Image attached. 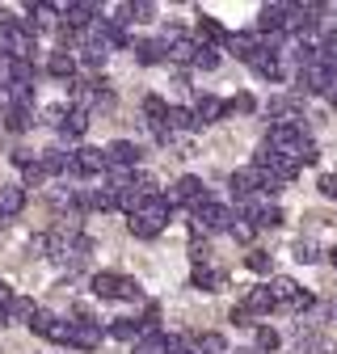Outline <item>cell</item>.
<instances>
[{"label":"cell","mask_w":337,"mask_h":354,"mask_svg":"<svg viewBox=\"0 0 337 354\" xmlns=\"http://www.w3.org/2000/svg\"><path fill=\"white\" fill-rule=\"evenodd\" d=\"M34 51V34L26 30V21H9L0 30V55L5 59H30Z\"/></svg>","instance_id":"6da1fadb"},{"label":"cell","mask_w":337,"mask_h":354,"mask_svg":"<svg viewBox=\"0 0 337 354\" xmlns=\"http://www.w3.org/2000/svg\"><path fill=\"white\" fill-rule=\"evenodd\" d=\"M300 84L308 88V93H320V97H329L333 88H337V68H329V64H308L304 72H300Z\"/></svg>","instance_id":"7a4b0ae2"},{"label":"cell","mask_w":337,"mask_h":354,"mask_svg":"<svg viewBox=\"0 0 337 354\" xmlns=\"http://www.w3.org/2000/svg\"><path fill=\"white\" fill-rule=\"evenodd\" d=\"M30 329L38 333V337H47V342H72V321H64V317H55V313H34V321H30Z\"/></svg>","instance_id":"3957f363"},{"label":"cell","mask_w":337,"mask_h":354,"mask_svg":"<svg viewBox=\"0 0 337 354\" xmlns=\"http://www.w3.org/2000/svg\"><path fill=\"white\" fill-rule=\"evenodd\" d=\"M106 152V169H135L139 165V144H131V140H114L110 148H102Z\"/></svg>","instance_id":"277c9868"},{"label":"cell","mask_w":337,"mask_h":354,"mask_svg":"<svg viewBox=\"0 0 337 354\" xmlns=\"http://www.w3.org/2000/svg\"><path fill=\"white\" fill-rule=\"evenodd\" d=\"M72 173H76V177L106 173V152H102V148H89V144L76 148V152H72Z\"/></svg>","instance_id":"5b68a950"},{"label":"cell","mask_w":337,"mask_h":354,"mask_svg":"<svg viewBox=\"0 0 337 354\" xmlns=\"http://www.w3.org/2000/svg\"><path fill=\"white\" fill-rule=\"evenodd\" d=\"M68 346H76V350H97V346H102V325H97L93 317L72 321V342H68Z\"/></svg>","instance_id":"8992f818"},{"label":"cell","mask_w":337,"mask_h":354,"mask_svg":"<svg viewBox=\"0 0 337 354\" xmlns=\"http://www.w3.org/2000/svg\"><path fill=\"white\" fill-rule=\"evenodd\" d=\"M194 114H198V122L206 127V122H220V118H228V114H232V106H228V102H220V97H211V93H198V102H194Z\"/></svg>","instance_id":"52a82bcc"},{"label":"cell","mask_w":337,"mask_h":354,"mask_svg":"<svg viewBox=\"0 0 337 354\" xmlns=\"http://www.w3.org/2000/svg\"><path fill=\"white\" fill-rule=\"evenodd\" d=\"M258 47H262V38L253 34V30H236V34H228V51H232L236 59H244V64L258 55Z\"/></svg>","instance_id":"ba28073f"},{"label":"cell","mask_w":337,"mask_h":354,"mask_svg":"<svg viewBox=\"0 0 337 354\" xmlns=\"http://www.w3.org/2000/svg\"><path fill=\"white\" fill-rule=\"evenodd\" d=\"M228 190L244 203V198H253V194H258V173H253V169H236L232 177H228Z\"/></svg>","instance_id":"9c48e42d"},{"label":"cell","mask_w":337,"mask_h":354,"mask_svg":"<svg viewBox=\"0 0 337 354\" xmlns=\"http://www.w3.org/2000/svg\"><path fill=\"white\" fill-rule=\"evenodd\" d=\"M21 207H26V190L21 186H0V219L21 215Z\"/></svg>","instance_id":"30bf717a"},{"label":"cell","mask_w":337,"mask_h":354,"mask_svg":"<svg viewBox=\"0 0 337 354\" xmlns=\"http://www.w3.org/2000/svg\"><path fill=\"white\" fill-rule=\"evenodd\" d=\"M168 131H198L202 122H198V114L190 110V106H168Z\"/></svg>","instance_id":"8fae6325"},{"label":"cell","mask_w":337,"mask_h":354,"mask_svg":"<svg viewBox=\"0 0 337 354\" xmlns=\"http://www.w3.org/2000/svg\"><path fill=\"white\" fill-rule=\"evenodd\" d=\"M34 313H38V304H34L30 295H13V304L5 308V321H21V325H30Z\"/></svg>","instance_id":"7c38bea8"},{"label":"cell","mask_w":337,"mask_h":354,"mask_svg":"<svg viewBox=\"0 0 337 354\" xmlns=\"http://www.w3.org/2000/svg\"><path fill=\"white\" fill-rule=\"evenodd\" d=\"M198 38H202V47H220V42H228V30L215 17H198Z\"/></svg>","instance_id":"4fadbf2b"},{"label":"cell","mask_w":337,"mask_h":354,"mask_svg":"<svg viewBox=\"0 0 337 354\" xmlns=\"http://www.w3.org/2000/svg\"><path fill=\"white\" fill-rule=\"evenodd\" d=\"M168 59H177V64H194V55H198V38H190V34H182L177 42H168Z\"/></svg>","instance_id":"5bb4252c"},{"label":"cell","mask_w":337,"mask_h":354,"mask_svg":"<svg viewBox=\"0 0 337 354\" xmlns=\"http://www.w3.org/2000/svg\"><path fill=\"white\" fill-rule=\"evenodd\" d=\"M164 55H168V51H164L160 38H139V42H135V59H139V64H160Z\"/></svg>","instance_id":"9a60e30c"},{"label":"cell","mask_w":337,"mask_h":354,"mask_svg":"<svg viewBox=\"0 0 337 354\" xmlns=\"http://www.w3.org/2000/svg\"><path fill=\"white\" fill-rule=\"evenodd\" d=\"M47 72H51L55 80H76V59H72L68 51H55V55L47 59Z\"/></svg>","instance_id":"2e32d148"},{"label":"cell","mask_w":337,"mask_h":354,"mask_svg":"<svg viewBox=\"0 0 337 354\" xmlns=\"http://www.w3.org/2000/svg\"><path fill=\"white\" fill-rule=\"evenodd\" d=\"M42 169H47V177H51V173H72V152L47 148V152H42Z\"/></svg>","instance_id":"e0dca14e"},{"label":"cell","mask_w":337,"mask_h":354,"mask_svg":"<svg viewBox=\"0 0 337 354\" xmlns=\"http://www.w3.org/2000/svg\"><path fill=\"white\" fill-rule=\"evenodd\" d=\"M190 287H198V291H220V287H224V274H215L211 266H194Z\"/></svg>","instance_id":"ac0fdd59"},{"label":"cell","mask_w":337,"mask_h":354,"mask_svg":"<svg viewBox=\"0 0 337 354\" xmlns=\"http://www.w3.org/2000/svg\"><path fill=\"white\" fill-rule=\"evenodd\" d=\"M244 308H249V313H253V317H258V313H270V308H278V304H274V295H270V287H253V291L244 295Z\"/></svg>","instance_id":"d6986e66"},{"label":"cell","mask_w":337,"mask_h":354,"mask_svg":"<svg viewBox=\"0 0 337 354\" xmlns=\"http://www.w3.org/2000/svg\"><path fill=\"white\" fill-rule=\"evenodd\" d=\"M258 30H266V34H282V5H262V13H258Z\"/></svg>","instance_id":"ffe728a7"},{"label":"cell","mask_w":337,"mask_h":354,"mask_svg":"<svg viewBox=\"0 0 337 354\" xmlns=\"http://www.w3.org/2000/svg\"><path fill=\"white\" fill-rule=\"evenodd\" d=\"M9 84H21V88H34V64L30 59H9Z\"/></svg>","instance_id":"44dd1931"},{"label":"cell","mask_w":337,"mask_h":354,"mask_svg":"<svg viewBox=\"0 0 337 354\" xmlns=\"http://www.w3.org/2000/svg\"><path fill=\"white\" fill-rule=\"evenodd\" d=\"M84 127H89V114L76 110V106H72V110H68V118L59 122V131H64L68 140H80V136H84Z\"/></svg>","instance_id":"7402d4cb"},{"label":"cell","mask_w":337,"mask_h":354,"mask_svg":"<svg viewBox=\"0 0 337 354\" xmlns=\"http://www.w3.org/2000/svg\"><path fill=\"white\" fill-rule=\"evenodd\" d=\"M118 274H110V270H102V274H93V295L97 299H118Z\"/></svg>","instance_id":"603a6c76"},{"label":"cell","mask_w":337,"mask_h":354,"mask_svg":"<svg viewBox=\"0 0 337 354\" xmlns=\"http://www.w3.org/2000/svg\"><path fill=\"white\" fill-rule=\"evenodd\" d=\"M244 266H249L253 274H274V257H270L266 249H249V253H244Z\"/></svg>","instance_id":"cb8c5ba5"},{"label":"cell","mask_w":337,"mask_h":354,"mask_svg":"<svg viewBox=\"0 0 337 354\" xmlns=\"http://www.w3.org/2000/svg\"><path fill=\"white\" fill-rule=\"evenodd\" d=\"M144 114H148V127H160V122L168 118V102L156 97V93H148V97H144Z\"/></svg>","instance_id":"d4e9b609"},{"label":"cell","mask_w":337,"mask_h":354,"mask_svg":"<svg viewBox=\"0 0 337 354\" xmlns=\"http://www.w3.org/2000/svg\"><path fill=\"white\" fill-rule=\"evenodd\" d=\"M135 354H164V333L160 329H144L135 342Z\"/></svg>","instance_id":"484cf974"},{"label":"cell","mask_w":337,"mask_h":354,"mask_svg":"<svg viewBox=\"0 0 337 354\" xmlns=\"http://www.w3.org/2000/svg\"><path fill=\"white\" fill-rule=\"evenodd\" d=\"M316 59H320V64H329V68H337V30H325V34H320Z\"/></svg>","instance_id":"4316f807"},{"label":"cell","mask_w":337,"mask_h":354,"mask_svg":"<svg viewBox=\"0 0 337 354\" xmlns=\"http://www.w3.org/2000/svg\"><path fill=\"white\" fill-rule=\"evenodd\" d=\"M126 228H131V236H139V241H152L160 232V224L148 219V215H131V219H126Z\"/></svg>","instance_id":"83f0119b"},{"label":"cell","mask_w":337,"mask_h":354,"mask_svg":"<svg viewBox=\"0 0 337 354\" xmlns=\"http://www.w3.org/2000/svg\"><path fill=\"white\" fill-rule=\"evenodd\" d=\"M198 354H228V337L224 333H198Z\"/></svg>","instance_id":"f1b7e54d"},{"label":"cell","mask_w":337,"mask_h":354,"mask_svg":"<svg viewBox=\"0 0 337 354\" xmlns=\"http://www.w3.org/2000/svg\"><path fill=\"white\" fill-rule=\"evenodd\" d=\"M253 346H258L262 354H270V350H278V346H282V337H278L270 325H258V329H253Z\"/></svg>","instance_id":"f546056e"},{"label":"cell","mask_w":337,"mask_h":354,"mask_svg":"<svg viewBox=\"0 0 337 354\" xmlns=\"http://www.w3.org/2000/svg\"><path fill=\"white\" fill-rule=\"evenodd\" d=\"M144 198H148V194H144L139 186H131V190H122V194H118V211H126V215H139Z\"/></svg>","instance_id":"4dcf8cb0"},{"label":"cell","mask_w":337,"mask_h":354,"mask_svg":"<svg viewBox=\"0 0 337 354\" xmlns=\"http://www.w3.org/2000/svg\"><path fill=\"white\" fill-rule=\"evenodd\" d=\"M30 122H34L30 106H9V110H5V127H9V131H26Z\"/></svg>","instance_id":"1f68e13d"},{"label":"cell","mask_w":337,"mask_h":354,"mask_svg":"<svg viewBox=\"0 0 337 354\" xmlns=\"http://www.w3.org/2000/svg\"><path fill=\"white\" fill-rule=\"evenodd\" d=\"M194 68H198V72H215V68H220V47H202V42H198Z\"/></svg>","instance_id":"d6a6232c"},{"label":"cell","mask_w":337,"mask_h":354,"mask_svg":"<svg viewBox=\"0 0 337 354\" xmlns=\"http://www.w3.org/2000/svg\"><path fill=\"white\" fill-rule=\"evenodd\" d=\"M139 321H114L110 325V337H118V342H139Z\"/></svg>","instance_id":"836d02e7"},{"label":"cell","mask_w":337,"mask_h":354,"mask_svg":"<svg viewBox=\"0 0 337 354\" xmlns=\"http://www.w3.org/2000/svg\"><path fill=\"white\" fill-rule=\"evenodd\" d=\"M93 194V207L97 211H118V194L110 190V186H102V190H89Z\"/></svg>","instance_id":"e575fe53"},{"label":"cell","mask_w":337,"mask_h":354,"mask_svg":"<svg viewBox=\"0 0 337 354\" xmlns=\"http://www.w3.org/2000/svg\"><path fill=\"white\" fill-rule=\"evenodd\" d=\"M190 337L186 333H164V354H190Z\"/></svg>","instance_id":"d590c367"},{"label":"cell","mask_w":337,"mask_h":354,"mask_svg":"<svg viewBox=\"0 0 337 354\" xmlns=\"http://www.w3.org/2000/svg\"><path fill=\"white\" fill-rule=\"evenodd\" d=\"M295 287H300V283H291V279H274V283H270V295H274V304H287V299L295 295Z\"/></svg>","instance_id":"8d00e7d4"},{"label":"cell","mask_w":337,"mask_h":354,"mask_svg":"<svg viewBox=\"0 0 337 354\" xmlns=\"http://www.w3.org/2000/svg\"><path fill=\"white\" fill-rule=\"evenodd\" d=\"M21 182H26V186H42V182H47V169H42V160H34V165L21 169Z\"/></svg>","instance_id":"74e56055"},{"label":"cell","mask_w":337,"mask_h":354,"mask_svg":"<svg viewBox=\"0 0 337 354\" xmlns=\"http://www.w3.org/2000/svg\"><path fill=\"white\" fill-rule=\"evenodd\" d=\"M287 304L295 308V313H308V308H316V295H312V291H304V287H295V295H291Z\"/></svg>","instance_id":"f35d334b"},{"label":"cell","mask_w":337,"mask_h":354,"mask_svg":"<svg viewBox=\"0 0 337 354\" xmlns=\"http://www.w3.org/2000/svg\"><path fill=\"white\" fill-rule=\"evenodd\" d=\"M228 232H232V236H236L240 245H249V241H253V232H258V228H253V224H249V219H240V215H236V219H232V228H228Z\"/></svg>","instance_id":"ab89813d"},{"label":"cell","mask_w":337,"mask_h":354,"mask_svg":"<svg viewBox=\"0 0 337 354\" xmlns=\"http://www.w3.org/2000/svg\"><path fill=\"white\" fill-rule=\"evenodd\" d=\"M84 64H89V68L106 64V47H102V42H84Z\"/></svg>","instance_id":"60d3db41"},{"label":"cell","mask_w":337,"mask_h":354,"mask_svg":"<svg viewBox=\"0 0 337 354\" xmlns=\"http://www.w3.org/2000/svg\"><path fill=\"white\" fill-rule=\"evenodd\" d=\"M228 106H232V114H253V110H258V97H253V93H236Z\"/></svg>","instance_id":"b9f144b4"},{"label":"cell","mask_w":337,"mask_h":354,"mask_svg":"<svg viewBox=\"0 0 337 354\" xmlns=\"http://www.w3.org/2000/svg\"><path fill=\"white\" fill-rule=\"evenodd\" d=\"M131 21H135V17H131V5H114V9H110V26L122 30V26H131Z\"/></svg>","instance_id":"7bdbcfd3"},{"label":"cell","mask_w":337,"mask_h":354,"mask_svg":"<svg viewBox=\"0 0 337 354\" xmlns=\"http://www.w3.org/2000/svg\"><path fill=\"white\" fill-rule=\"evenodd\" d=\"M131 17H135V21H152V17H156V5H148V0H135V5H131Z\"/></svg>","instance_id":"ee69618b"},{"label":"cell","mask_w":337,"mask_h":354,"mask_svg":"<svg viewBox=\"0 0 337 354\" xmlns=\"http://www.w3.org/2000/svg\"><path fill=\"white\" fill-rule=\"evenodd\" d=\"M139 295H144V291H139L135 279H122V283H118V299H139Z\"/></svg>","instance_id":"f6af8a7d"},{"label":"cell","mask_w":337,"mask_h":354,"mask_svg":"<svg viewBox=\"0 0 337 354\" xmlns=\"http://www.w3.org/2000/svg\"><path fill=\"white\" fill-rule=\"evenodd\" d=\"M232 325H236V329H253V313H249L244 304H240V308H232Z\"/></svg>","instance_id":"bcb514c9"},{"label":"cell","mask_w":337,"mask_h":354,"mask_svg":"<svg viewBox=\"0 0 337 354\" xmlns=\"http://www.w3.org/2000/svg\"><path fill=\"white\" fill-rule=\"evenodd\" d=\"M316 186H320L325 198H337V173H320V182H316Z\"/></svg>","instance_id":"7dc6e473"},{"label":"cell","mask_w":337,"mask_h":354,"mask_svg":"<svg viewBox=\"0 0 337 354\" xmlns=\"http://www.w3.org/2000/svg\"><path fill=\"white\" fill-rule=\"evenodd\" d=\"M295 261H316V245L312 241H300V245H295Z\"/></svg>","instance_id":"c3c4849f"},{"label":"cell","mask_w":337,"mask_h":354,"mask_svg":"<svg viewBox=\"0 0 337 354\" xmlns=\"http://www.w3.org/2000/svg\"><path fill=\"white\" fill-rule=\"evenodd\" d=\"M206 253H211V249H206V241L198 236V241L190 245V257H194V266H206Z\"/></svg>","instance_id":"681fc988"},{"label":"cell","mask_w":337,"mask_h":354,"mask_svg":"<svg viewBox=\"0 0 337 354\" xmlns=\"http://www.w3.org/2000/svg\"><path fill=\"white\" fill-rule=\"evenodd\" d=\"M13 165H21V169H26V165H34V156H30L26 148H17V152H13Z\"/></svg>","instance_id":"f907efd6"},{"label":"cell","mask_w":337,"mask_h":354,"mask_svg":"<svg viewBox=\"0 0 337 354\" xmlns=\"http://www.w3.org/2000/svg\"><path fill=\"white\" fill-rule=\"evenodd\" d=\"M325 317H329V321H337V299H329V304H325Z\"/></svg>","instance_id":"816d5d0a"},{"label":"cell","mask_w":337,"mask_h":354,"mask_svg":"<svg viewBox=\"0 0 337 354\" xmlns=\"http://www.w3.org/2000/svg\"><path fill=\"white\" fill-rule=\"evenodd\" d=\"M5 76H9V59H5V55H0V80H5Z\"/></svg>","instance_id":"f5cc1de1"},{"label":"cell","mask_w":337,"mask_h":354,"mask_svg":"<svg viewBox=\"0 0 337 354\" xmlns=\"http://www.w3.org/2000/svg\"><path fill=\"white\" fill-rule=\"evenodd\" d=\"M329 261H333V270H337V245H333V249H329Z\"/></svg>","instance_id":"db71d44e"},{"label":"cell","mask_w":337,"mask_h":354,"mask_svg":"<svg viewBox=\"0 0 337 354\" xmlns=\"http://www.w3.org/2000/svg\"><path fill=\"white\" fill-rule=\"evenodd\" d=\"M329 97H333V106H337V88H333V93H329Z\"/></svg>","instance_id":"11a10c76"},{"label":"cell","mask_w":337,"mask_h":354,"mask_svg":"<svg viewBox=\"0 0 337 354\" xmlns=\"http://www.w3.org/2000/svg\"><path fill=\"white\" fill-rule=\"evenodd\" d=\"M236 354H253V350H236Z\"/></svg>","instance_id":"9f6ffc18"},{"label":"cell","mask_w":337,"mask_h":354,"mask_svg":"<svg viewBox=\"0 0 337 354\" xmlns=\"http://www.w3.org/2000/svg\"><path fill=\"white\" fill-rule=\"evenodd\" d=\"M190 354H198V350H190Z\"/></svg>","instance_id":"6f0895ef"}]
</instances>
